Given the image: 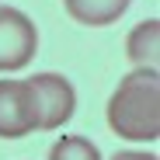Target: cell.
<instances>
[{
    "label": "cell",
    "instance_id": "5",
    "mask_svg": "<svg viewBox=\"0 0 160 160\" xmlns=\"http://www.w3.org/2000/svg\"><path fill=\"white\" fill-rule=\"evenodd\" d=\"M125 56L136 70H153L157 73V56H160V21L150 18L129 32L125 38Z\"/></svg>",
    "mask_w": 160,
    "mask_h": 160
},
{
    "label": "cell",
    "instance_id": "6",
    "mask_svg": "<svg viewBox=\"0 0 160 160\" xmlns=\"http://www.w3.org/2000/svg\"><path fill=\"white\" fill-rule=\"evenodd\" d=\"M66 14L77 21V24H87V28H104V24H115L129 0H63Z\"/></svg>",
    "mask_w": 160,
    "mask_h": 160
},
{
    "label": "cell",
    "instance_id": "2",
    "mask_svg": "<svg viewBox=\"0 0 160 160\" xmlns=\"http://www.w3.org/2000/svg\"><path fill=\"white\" fill-rule=\"evenodd\" d=\"M38 52V28L18 7H0V73L24 70Z\"/></svg>",
    "mask_w": 160,
    "mask_h": 160
},
{
    "label": "cell",
    "instance_id": "1",
    "mask_svg": "<svg viewBox=\"0 0 160 160\" xmlns=\"http://www.w3.org/2000/svg\"><path fill=\"white\" fill-rule=\"evenodd\" d=\"M108 129L132 143H153L160 136V84L153 70H136L118 80L108 98Z\"/></svg>",
    "mask_w": 160,
    "mask_h": 160
},
{
    "label": "cell",
    "instance_id": "4",
    "mask_svg": "<svg viewBox=\"0 0 160 160\" xmlns=\"http://www.w3.org/2000/svg\"><path fill=\"white\" fill-rule=\"evenodd\" d=\"M32 91L38 101V129H59L63 122L73 118L77 108V91L66 77L59 73H35L32 80Z\"/></svg>",
    "mask_w": 160,
    "mask_h": 160
},
{
    "label": "cell",
    "instance_id": "7",
    "mask_svg": "<svg viewBox=\"0 0 160 160\" xmlns=\"http://www.w3.org/2000/svg\"><path fill=\"white\" fill-rule=\"evenodd\" d=\"M49 160H101V150L87 136H63L49 146Z\"/></svg>",
    "mask_w": 160,
    "mask_h": 160
},
{
    "label": "cell",
    "instance_id": "3",
    "mask_svg": "<svg viewBox=\"0 0 160 160\" xmlns=\"http://www.w3.org/2000/svg\"><path fill=\"white\" fill-rule=\"evenodd\" d=\"M38 129V101L28 80H0V139H21Z\"/></svg>",
    "mask_w": 160,
    "mask_h": 160
},
{
    "label": "cell",
    "instance_id": "8",
    "mask_svg": "<svg viewBox=\"0 0 160 160\" xmlns=\"http://www.w3.org/2000/svg\"><path fill=\"white\" fill-rule=\"evenodd\" d=\"M112 160H157V153H146V150H122V153H115Z\"/></svg>",
    "mask_w": 160,
    "mask_h": 160
}]
</instances>
